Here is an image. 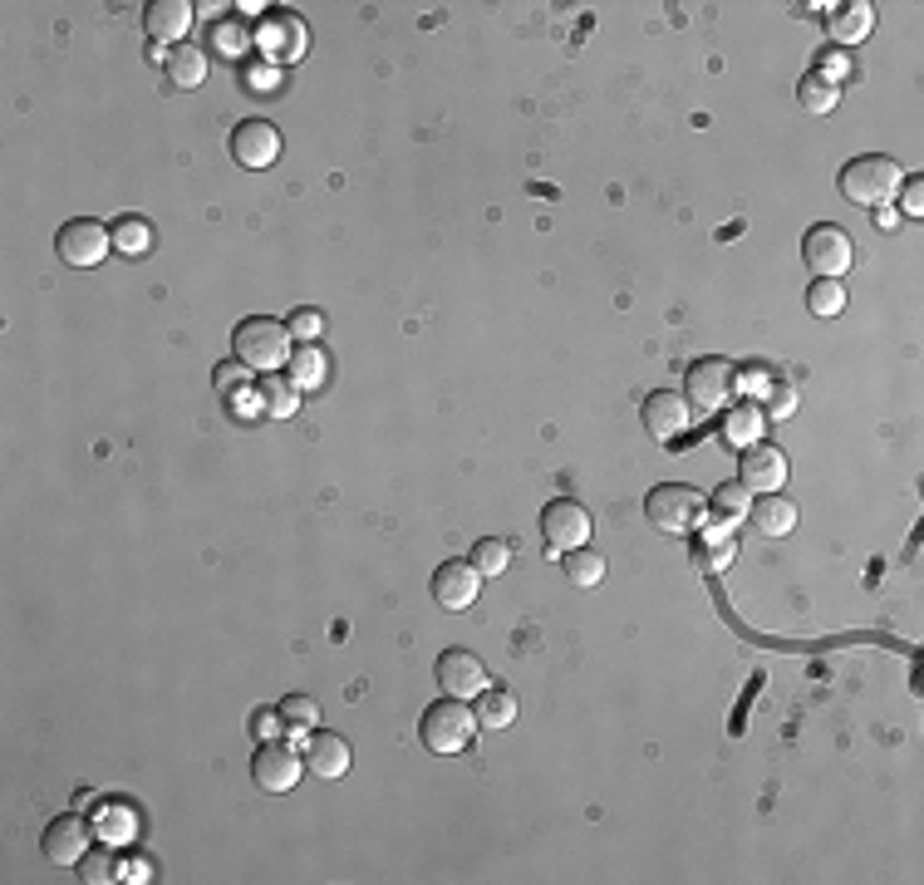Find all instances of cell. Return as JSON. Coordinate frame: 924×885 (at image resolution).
Segmentation results:
<instances>
[{
  "label": "cell",
  "mask_w": 924,
  "mask_h": 885,
  "mask_svg": "<svg viewBox=\"0 0 924 885\" xmlns=\"http://www.w3.org/2000/svg\"><path fill=\"white\" fill-rule=\"evenodd\" d=\"M802 256H806V266H812L816 281H841L855 251H851V236H845L841 226L821 222V226H812V232H806Z\"/></svg>",
  "instance_id": "obj_6"
},
{
  "label": "cell",
  "mask_w": 924,
  "mask_h": 885,
  "mask_svg": "<svg viewBox=\"0 0 924 885\" xmlns=\"http://www.w3.org/2000/svg\"><path fill=\"white\" fill-rule=\"evenodd\" d=\"M300 772H305V757L291 753L285 743H261V747H256V757H251L256 787H261V792H271V796L291 792V787L300 782Z\"/></svg>",
  "instance_id": "obj_11"
},
{
  "label": "cell",
  "mask_w": 924,
  "mask_h": 885,
  "mask_svg": "<svg viewBox=\"0 0 924 885\" xmlns=\"http://www.w3.org/2000/svg\"><path fill=\"white\" fill-rule=\"evenodd\" d=\"M232 354L251 374H275L281 364H291V330H285V320L251 315V320H241L232 330Z\"/></svg>",
  "instance_id": "obj_1"
},
{
  "label": "cell",
  "mask_w": 924,
  "mask_h": 885,
  "mask_svg": "<svg viewBox=\"0 0 924 885\" xmlns=\"http://www.w3.org/2000/svg\"><path fill=\"white\" fill-rule=\"evenodd\" d=\"M281 728H285V723H281V713H275V708H256V713H251V733L261 738V743H271V738L281 733Z\"/></svg>",
  "instance_id": "obj_38"
},
{
  "label": "cell",
  "mask_w": 924,
  "mask_h": 885,
  "mask_svg": "<svg viewBox=\"0 0 924 885\" xmlns=\"http://www.w3.org/2000/svg\"><path fill=\"white\" fill-rule=\"evenodd\" d=\"M212 384L222 393H236V399H246V364H216Z\"/></svg>",
  "instance_id": "obj_36"
},
{
  "label": "cell",
  "mask_w": 924,
  "mask_h": 885,
  "mask_svg": "<svg viewBox=\"0 0 924 885\" xmlns=\"http://www.w3.org/2000/svg\"><path fill=\"white\" fill-rule=\"evenodd\" d=\"M423 747L438 757H452L462 753V747L472 743V733H477V713L467 708V698H438V704L423 708Z\"/></svg>",
  "instance_id": "obj_4"
},
{
  "label": "cell",
  "mask_w": 924,
  "mask_h": 885,
  "mask_svg": "<svg viewBox=\"0 0 924 885\" xmlns=\"http://www.w3.org/2000/svg\"><path fill=\"white\" fill-rule=\"evenodd\" d=\"M757 428H762V413H757L753 403H737V409L723 418V438L733 442V448H737V442H743V448H747V442H757Z\"/></svg>",
  "instance_id": "obj_30"
},
{
  "label": "cell",
  "mask_w": 924,
  "mask_h": 885,
  "mask_svg": "<svg viewBox=\"0 0 924 885\" xmlns=\"http://www.w3.org/2000/svg\"><path fill=\"white\" fill-rule=\"evenodd\" d=\"M566 580L570 586H600L605 580V556L600 551H590V546H576V551H566Z\"/></svg>",
  "instance_id": "obj_26"
},
{
  "label": "cell",
  "mask_w": 924,
  "mask_h": 885,
  "mask_svg": "<svg viewBox=\"0 0 924 885\" xmlns=\"http://www.w3.org/2000/svg\"><path fill=\"white\" fill-rule=\"evenodd\" d=\"M767 413H772V418H792V413H796V389L786 379L767 389Z\"/></svg>",
  "instance_id": "obj_37"
},
{
  "label": "cell",
  "mask_w": 924,
  "mask_h": 885,
  "mask_svg": "<svg viewBox=\"0 0 924 885\" xmlns=\"http://www.w3.org/2000/svg\"><path fill=\"white\" fill-rule=\"evenodd\" d=\"M737 364L723 359V354H708V359H698L694 369H688V403H698V413L703 409H727L737 393Z\"/></svg>",
  "instance_id": "obj_5"
},
{
  "label": "cell",
  "mask_w": 924,
  "mask_h": 885,
  "mask_svg": "<svg viewBox=\"0 0 924 885\" xmlns=\"http://www.w3.org/2000/svg\"><path fill=\"white\" fill-rule=\"evenodd\" d=\"M688 428H694V403L684 399V393H649L644 399V433L654 442H668V448H678V442L688 438Z\"/></svg>",
  "instance_id": "obj_7"
},
{
  "label": "cell",
  "mask_w": 924,
  "mask_h": 885,
  "mask_svg": "<svg viewBox=\"0 0 924 885\" xmlns=\"http://www.w3.org/2000/svg\"><path fill=\"white\" fill-rule=\"evenodd\" d=\"M246 84H251V94H271L275 69H246Z\"/></svg>",
  "instance_id": "obj_40"
},
{
  "label": "cell",
  "mask_w": 924,
  "mask_h": 885,
  "mask_svg": "<svg viewBox=\"0 0 924 885\" xmlns=\"http://www.w3.org/2000/svg\"><path fill=\"white\" fill-rule=\"evenodd\" d=\"M753 521H757V531H767V536H786V531L796 527V507L782 497V492H767V497L753 507Z\"/></svg>",
  "instance_id": "obj_22"
},
{
  "label": "cell",
  "mask_w": 924,
  "mask_h": 885,
  "mask_svg": "<svg viewBox=\"0 0 924 885\" xmlns=\"http://www.w3.org/2000/svg\"><path fill=\"white\" fill-rule=\"evenodd\" d=\"M285 330H291V340H300V344H315L320 340V330H324V310H315V305H300V310L285 320Z\"/></svg>",
  "instance_id": "obj_34"
},
{
  "label": "cell",
  "mask_w": 924,
  "mask_h": 885,
  "mask_svg": "<svg viewBox=\"0 0 924 885\" xmlns=\"http://www.w3.org/2000/svg\"><path fill=\"white\" fill-rule=\"evenodd\" d=\"M806 310L812 315H841L845 310V285L841 281H816L806 291Z\"/></svg>",
  "instance_id": "obj_33"
},
{
  "label": "cell",
  "mask_w": 924,
  "mask_h": 885,
  "mask_svg": "<svg viewBox=\"0 0 924 885\" xmlns=\"http://www.w3.org/2000/svg\"><path fill=\"white\" fill-rule=\"evenodd\" d=\"M477 566L472 560H442L438 570H433V600H438L442 610H467L472 600H477Z\"/></svg>",
  "instance_id": "obj_16"
},
{
  "label": "cell",
  "mask_w": 924,
  "mask_h": 885,
  "mask_svg": "<svg viewBox=\"0 0 924 885\" xmlns=\"http://www.w3.org/2000/svg\"><path fill=\"white\" fill-rule=\"evenodd\" d=\"M167 84L173 88H202L206 84V55L202 49H192V45H182V49H167Z\"/></svg>",
  "instance_id": "obj_19"
},
{
  "label": "cell",
  "mask_w": 924,
  "mask_h": 885,
  "mask_svg": "<svg viewBox=\"0 0 924 885\" xmlns=\"http://www.w3.org/2000/svg\"><path fill=\"white\" fill-rule=\"evenodd\" d=\"M232 157L241 167H251V173L271 167L275 157H281V128L265 123V118H246V123H236L232 128Z\"/></svg>",
  "instance_id": "obj_12"
},
{
  "label": "cell",
  "mask_w": 924,
  "mask_h": 885,
  "mask_svg": "<svg viewBox=\"0 0 924 885\" xmlns=\"http://www.w3.org/2000/svg\"><path fill=\"white\" fill-rule=\"evenodd\" d=\"M143 30L157 45H177V39H187V30H192V5H187V0H153V5L143 10Z\"/></svg>",
  "instance_id": "obj_18"
},
{
  "label": "cell",
  "mask_w": 924,
  "mask_h": 885,
  "mask_svg": "<svg viewBox=\"0 0 924 885\" xmlns=\"http://www.w3.org/2000/svg\"><path fill=\"white\" fill-rule=\"evenodd\" d=\"M433 674H438L448 698H477L482 688H487V664H482L472 649H442Z\"/></svg>",
  "instance_id": "obj_13"
},
{
  "label": "cell",
  "mask_w": 924,
  "mask_h": 885,
  "mask_svg": "<svg viewBox=\"0 0 924 885\" xmlns=\"http://www.w3.org/2000/svg\"><path fill=\"white\" fill-rule=\"evenodd\" d=\"M324 364H330V359H324L315 344H300V350L291 354V384H295V389H320V384H324Z\"/></svg>",
  "instance_id": "obj_28"
},
{
  "label": "cell",
  "mask_w": 924,
  "mask_h": 885,
  "mask_svg": "<svg viewBox=\"0 0 924 885\" xmlns=\"http://www.w3.org/2000/svg\"><path fill=\"white\" fill-rule=\"evenodd\" d=\"M256 45H261L265 59L285 64V59H300L310 49V30H305V20L295 10H271L261 20V30H256Z\"/></svg>",
  "instance_id": "obj_9"
},
{
  "label": "cell",
  "mask_w": 924,
  "mask_h": 885,
  "mask_svg": "<svg viewBox=\"0 0 924 885\" xmlns=\"http://www.w3.org/2000/svg\"><path fill=\"white\" fill-rule=\"evenodd\" d=\"M108 236H114V251H123V256H147L157 241L143 216H118V222L108 226Z\"/></svg>",
  "instance_id": "obj_23"
},
{
  "label": "cell",
  "mask_w": 924,
  "mask_h": 885,
  "mask_svg": "<svg viewBox=\"0 0 924 885\" xmlns=\"http://www.w3.org/2000/svg\"><path fill=\"white\" fill-rule=\"evenodd\" d=\"M796 98H802L806 114H831V108L841 104V88H836L831 74H816V69H812V74L796 84Z\"/></svg>",
  "instance_id": "obj_24"
},
{
  "label": "cell",
  "mask_w": 924,
  "mask_h": 885,
  "mask_svg": "<svg viewBox=\"0 0 924 885\" xmlns=\"http://www.w3.org/2000/svg\"><path fill=\"white\" fill-rule=\"evenodd\" d=\"M275 713H281V723L291 728V733H315V728H320V704L305 694H285Z\"/></svg>",
  "instance_id": "obj_27"
},
{
  "label": "cell",
  "mask_w": 924,
  "mask_h": 885,
  "mask_svg": "<svg viewBox=\"0 0 924 885\" xmlns=\"http://www.w3.org/2000/svg\"><path fill=\"white\" fill-rule=\"evenodd\" d=\"M644 517L664 536H694V531H703L708 502L694 487H684V482H664V487H654L644 497Z\"/></svg>",
  "instance_id": "obj_3"
},
{
  "label": "cell",
  "mask_w": 924,
  "mask_h": 885,
  "mask_svg": "<svg viewBox=\"0 0 924 885\" xmlns=\"http://www.w3.org/2000/svg\"><path fill=\"white\" fill-rule=\"evenodd\" d=\"M900 187H904V167L885 153L851 157V163L841 167V197L855 206H885Z\"/></svg>",
  "instance_id": "obj_2"
},
{
  "label": "cell",
  "mask_w": 924,
  "mask_h": 885,
  "mask_svg": "<svg viewBox=\"0 0 924 885\" xmlns=\"http://www.w3.org/2000/svg\"><path fill=\"white\" fill-rule=\"evenodd\" d=\"M875 226H880V232H890V226H900V216L885 212V206H880V212H875Z\"/></svg>",
  "instance_id": "obj_41"
},
{
  "label": "cell",
  "mask_w": 924,
  "mask_h": 885,
  "mask_svg": "<svg viewBox=\"0 0 924 885\" xmlns=\"http://www.w3.org/2000/svg\"><path fill=\"white\" fill-rule=\"evenodd\" d=\"M467 560L477 566V576H501V570L511 566V546L501 536H482L477 546L467 551Z\"/></svg>",
  "instance_id": "obj_29"
},
{
  "label": "cell",
  "mask_w": 924,
  "mask_h": 885,
  "mask_svg": "<svg viewBox=\"0 0 924 885\" xmlns=\"http://www.w3.org/2000/svg\"><path fill=\"white\" fill-rule=\"evenodd\" d=\"M59 256H64L69 266H79V271H88V266H98L108 256V246H114V236H108L104 222H94V216H74V222L59 226L55 236Z\"/></svg>",
  "instance_id": "obj_8"
},
{
  "label": "cell",
  "mask_w": 924,
  "mask_h": 885,
  "mask_svg": "<svg viewBox=\"0 0 924 885\" xmlns=\"http://www.w3.org/2000/svg\"><path fill=\"white\" fill-rule=\"evenodd\" d=\"M541 536L550 551H576L590 536V511L576 497H556L541 507Z\"/></svg>",
  "instance_id": "obj_10"
},
{
  "label": "cell",
  "mask_w": 924,
  "mask_h": 885,
  "mask_svg": "<svg viewBox=\"0 0 924 885\" xmlns=\"http://www.w3.org/2000/svg\"><path fill=\"white\" fill-rule=\"evenodd\" d=\"M88 822L79 812H64V816H55V822L45 826V861L49 865H79L88 856Z\"/></svg>",
  "instance_id": "obj_14"
},
{
  "label": "cell",
  "mask_w": 924,
  "mask_h": 885,
  "mask_svg": "<svg viewBox=\"0 0 924 885\" xmlns=\"http://www.w3.org/2000/svg\"><path fill=\"white\" fill-rule=\"evenodd\" d=\"M305 767H310L315 777H324V782H334V777L350 772V743H344L340 733L315 728V733L305 738Z\"/></svg>",
  "instance_id": "obj_17"
},
{
  "label": "cell",
  "mask_w": 924,
  "mask_h": 885,
  "mask_svg": "<svg viewBox=\"0 0 924 885\" xmlns=\"http://www.w3.org/2000/svg\"><path fill=\"white\" fill-rule=\"evenodd\" d=\"M212 45L222 49V55H241V49L251 45V35H246V25H226V20H216V25H212Z\"/></svg>",
  "instance_id": "obj_35"
},
{
  "label": "cell",
  "mask_w": 924,
  "mask_h": 885,
  "mask_svg": "<svg viewBox=\"0 0 924 885\" xmlns=\"http://www.w3.org/2000/svg\"><path fill=\"white\" fill-rule=\"evenodd\" d=\"M870 30H875V10L865 5V0H855V5H845V10H836V15H831V39H836V45H861Z\"/></svg>",
  "instance_id": "obj_21"
},
{
  "label": "cell",
  "mask_w": 924,
  "mask_h": 885,
  "mask_svg": "<svg viewBox=\"0 0 924 885\" xmlns=\"http://www.w3.org/2000/svg\"><path fill=\"white\" fill-rule=\"evenodd\" d=\"M118 871H123V865H118V856L108 851V841L98 846V851H88L84 861H79V881H88V885H108V881H118Z\"/></svg>",
  "instance_id": "obj_31"
},
{
  "label": "cell",
  "mask_w": 924,
  "mask_h": 885,
  "mask_svg": "<svg viewBox=\"0 0 924 885\" xmlns=\"http://www.w3.org/2000/svg\"><path fill=\"white\" fill-rule=\"evenodd\" d=\"M743 487L747 492H782V482H786V452L782 448H772V442H747L743 448Z\"/></svg>",
  "instance_id": "obj_15"
},
{
  "label": "cell",
  "mask_w": 924,
  "mask_h": 885,
  "mask_svg": "<svg viewBox=\"0 0 924 885\" xmlns=\"http://www.w3.org/2000/svg\"><path fill=\"white\" fill-rule=\"evenodd\" d=\"M477 723L482 728H511L517 723V698L507 688H482L477 694Z\"/></svg>",
  "instance_id": "obj_25"
},
{
  "label": "cell",
  "mask_w": 924,
  "mask_h": 885,
  "mask_svg": "<svg viewBox=\"0 0 924 885\" xmlns=\"http://www.w3.org/2000/svg\"><path fill=\"white\" fill-rule=\"evenodd\" d=\"M256 399H261L265 418H291V413L300 409V389H295L285 374H265L261 389H256Z\"/></svg>",
  "instance_id": "obj_20"
},
{
  "label": "cell",
  "mask_w": 924,
  "mask_h": 885,
  "mask_svg": "<svg viewBox=\"0 0 924 885\" xmlns=\"http://www.w3.org/2000/svg\"><path fill=\"white\" fill-rule=\"evenodd\" d=\"M708 511H713V517H723V521L747 517V487H743V482H723V487L708 497Z\"/></svg>",
  "instance_id": "obj_32"
},
{
  "label": "cell",
  "mask_w": 924,
  "mask_h": 885,
  "mask_svg": "<svg viewBox=\"0 0 924 885\" xmlns=\"http://www.w3.org/2000/svg\"><path fill=\"white\" fill-rule=\"evenodd\" d=\"M904 212H910V216L924 212V182H920V177H910V187H904Z\"/></svg>",
  "instance_id": "obj_39"
}]
</instances>
